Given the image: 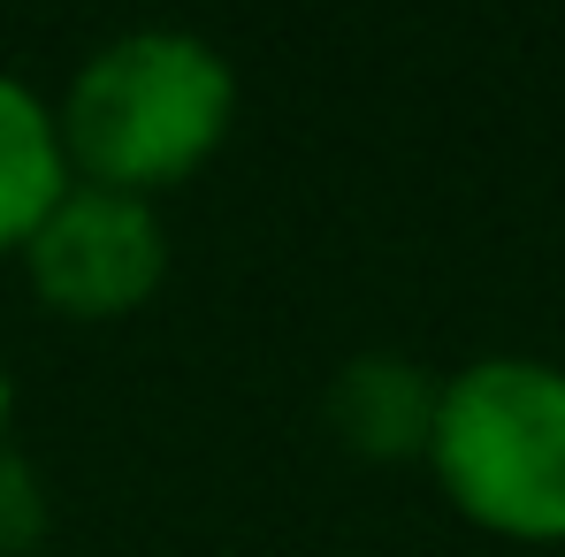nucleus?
<instances>
[{"label": "nucleus", "mask_w": 565, "mask_h": 557, "mask_svg": "<svg viewBox=\"0 0 565 557\" xmlns=\"http://www.w3.org/2000/svg\"><path fill=\"white\" fill-rule=\"evenodd\" d=\"M237 115V69L177 23H138L93 46L54 107L62 161L85 184L153 191L191 176Z\"/></svg>", "instance_id": "1"}, {"label": "nucleus", "mask_w": 565, "mask_h": 557, "mask_svg": "<svg viewBox=\"0 0 565 557\" xmlns=\"http://www.w3.org/2000/svg\"><path fill=\"white\" fill-rule=\"evenodd\" d=\"M428 465L444 496L512 543H565V367L489 352L444 382Z\"/></svg>", "instance_id": "2"}, {"label": "nucleus", "mask_w": 565, "mask_h": 557, "mask_svg": "<svg viewBox=\"0 0 565 557\" xmlns=\"http://www.w3.org/2000/svg\"><path fill=\"white\" fill-rule=\"evenodd\" d=\"M23 268H31V290L54 313L107 321V313H130L161 290L169 229H161L146 191H115L77 176L39 214V229L23 237Z\"/></svg>", "instance_id": "3"}, {"label": "nucleus", "mask_w": 565, "mask_h": 557, "mask_svg": "<svg viewBox=\"0 0 565 557\" xmlns=\"http://www.w3.org/2000/svg\"><path fill=\"white\" fill-rule=\"evenodd\" d=\"M436 397H444V382L420 360H405V352H352L337 367V382H329L321 413H329V428L352 451H367V459H413L436 436Z\"/></svg>", "instance_id": "4"}, {"label": "nucleus", "mask_w": 565, "mask_h": 557, "mask_svg": "<svg viewBox=\"0 0 565 557\" xmlns=\"http://www.w3.org/2000/svg\"><path fill=\"white\" fill-rule=\"evenodd\" d=\"M62 184H70V161H62L54 107L31 93V85L0 77V253L8 245L23 253V237L62 199Z\"/></svg>", "instance_id": "5"}, {"label": "nucleus", "mask_w": 565, "mask_h": 557, "mask_svg": "<svg viewBox=\"0 0 565 557\" xmlns=\"http://www.w3.org/2000/svg\"><path fill=\"white\" fill-rule=\"evenodd\" d=\"M39 535H46V481L23 451L0 443V557L39 550Z\"/></svg>", "instance_id": "6"}, {"label": "nucleus", "mask_w": 565, "mask_h": 557, "mask_svg": "<svg viewBox=\"0 0 565 557\" xmlns=\"http://www.w3.org/2000/svg\"><path fill=\"white\" fill-rule=\"evenodd\" d=\"M8 413H15V382H8V367H0V443H8Z\"/></svg>", "instance_id": "7"}]
</instances>
